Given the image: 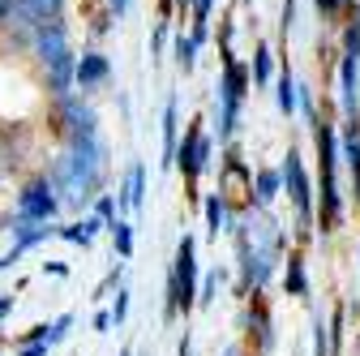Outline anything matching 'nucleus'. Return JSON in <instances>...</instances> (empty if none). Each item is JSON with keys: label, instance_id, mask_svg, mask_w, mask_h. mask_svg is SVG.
<instances>
[{"label": "nucleus", "instance_id": "nucleus-45", "mask_svg": "<svg viewBox=\"0 0 360 356\" xmlns=\"http://www.w3.org/2000/svg\"><path fill=\"white\" fill-rule=\"evenodd\" d=\"M240 5H253V0H240Z\"/></svg>", "mask_w": 360, "mask_h": 356}, {"label": "nucleus", "instance_id": "nucleus-43", "mask_svg": "<svg viewBox=\"0 0 360 356\" xmlns=\"http://www.w3.org/2000/svg\"><path fill=\"white\" fill-rule=\"evenodd\" d=\"M352 22H356V26H360V9H356V18H352Z\"/></svg>", "mask_w": 360, "mask_h": 356}, {"label": "nucleus", "instance_id": "nucleus-15", "mask_svg": "<svg viewBox=\"0 0 360 356\" xmlns=\"http://www.w3.org/2000/svg\"><path fill=\"white\" fill-rule=\"evenodd\" d=\"M56 228L60 224H13V219H9V232H13V249L26 258L30 249H39L43 241H52L56 236Z\"/></svg>", "mask_w": 360, "mask_h": 356}, {"label": "nucleus", "instance_id": "nucleus-36", "mask_svg": "<svg viewBox=\"0 0 360 356\" xmlns=\"http://www.w3.org/2000/svg\"><path fill=\"white\" fill-rule=\"evenodd\" d=\"M124 9H129V0H108V13H112V18H120Z\"/></svg>", "mask_w": 360, "mask_h": 356}, {"label": "nucleus", "instance_id": "nucleus-29", "mask_svg": "<svg viewBox=\"0 0 360 356\" xmlns=\"http://www.w3.org/2000/svg\"><path fill=\"white\" fill-rule=\"evenodd\" d=\"M120 284H124V262H116V271H112V275H108V279L95 288V300H103V296H108L112 288H120Z\"/></svg>", "mask_w": 360, "mask_h": 356}, {"label": "nucleus", "instance_id": "nucleus-26", "mask_svg": "<svg viewBox=\"0 0 360 356\" xmlns=\"http://www.w3.org/2000/svg\"><path fill=\"white\" fill-rule=\"evenodd\" d=\"M73 326H77V318H73V314H60V318H52V322H48V348H60V343L73 335Z\"/></svg>", "mask_w": 360, "mask_h": 356}, {"label": "nucleus", "instance_id": "nucleus-4", "mask_svg": "<svg viewBox=\"0 0 360 356\" xmlns=\"http://www.w3.org/2000/svg\"><path fill=\"white\" fill-rule=\"evenodd\" d=\"M193 309H198V236L185 232L176 241V258L163 279V322H176L180 314L189 318Z\"/></svg>", "mask_w": 360, "mask_h": 356}, {"label": "nucleus", "instance_id": "nucleus-31", "mask_svg": "<svg viewBox=\"0 0 360 356\" xmlns=\"http://www.w3.org/2000/svg\"><path fill=\"white\" fill-rule=\"evenodd\" d=\"M13 305H18V296H13V292H0V322L13 314Z\"/></svg>", "mask_w": 360, "mask_h": 356}, {"label": "nucleus", "instance_id": "nucleus-1", "mask_svg": "<svg viewBox=\"0 0 360 356\" xmlns=\"http://www.w3.org/2000/svg\"><path fill=\"white\" fill-rule=\"evenodd\" d=\"M228 232L236 245V296L266 292V284L275 279V271L283 266V253H288V232L279 228V219L262 215L253 206L232 210Z\"/></svg>", "mask_w": 360, "mask_h": 356}, {"label": "nucleus", "instance_id": "nucleus-30", "mask_svg": "<svg viewBox=\"0 0 360 356\" xmlns=\"http://www.w3.org/2000/svg\"><path fill=\"white\" fill-rule=\"evenodd\" d=\"M18 262H22V253H18V249L9 245L5 253H0V271H13V266H18Z\"/></svg>", "mask_w": 360, "mask_h": 356}, {"label": "nucleus", "instance_id": "nucleus-24", "mask_svg": "<svg viewBox=\"0 0 360 356\" xmlns=\"http://www.w3.org/2000/svg\"><path fill=\"white\" fill-rule=\"evenodd\" d=\"M275 99H279V112H283V116L296 112V77H292L288 65H283V73H279V91H275Z\"/></svg>", "mask_w": 360, "mask_h": 356}, {"label": "nucleus", "instance_id": "nucleus-5", "mask_svg": "<svg viewBox=\"0 0 360 356\" xmlns=\"http://www.w3.org/2000/svg\"><path fill=\"white\" fill-rule=\"evenodd\" d=\"M214 91H219V142L223 146H232L236 138V129H240V108L249 99V69L240 65V56L232 52V26L223 30V73L214 82Z\"/></svg>", "mask_w": 360, "mask_h": 356}, {"label": "nucleus", "instance_id": "nucleus-41", "mask_svg": "<svg viewBox=\"0 0 360 356\" xmlns=\"http://www.w3.org/2000/svg\"><path fill=\"white\" fill-rule=\"evenodd\" d=\"M5 348H9V335H5V331H0V352H5Z\"/></svg>", "mask_w": 360, "mask_h": 356}, {"label": "nucleus", "instance_id": "nucleus-20", "mask_svg": "<svg viewBox=\"0 0 360 356\" xmlns=\"http://www.w3.org/2000/svg\"><path fill=\"white\" fill-rule=\"evenodd\" d=\"M270 73H275V61H270V43H257V52H253V69H249V82H253V86H270Z\"/></svg>", "mask_w": 360, "mask_h": 356}, {"label": "nucleus", "instance_id": "nucleus-34", "mask_svg": "<svg viewBox=\"0 0 360 356\" xmlns=\"http://www.w3.org/2000/svg\"><path fill=\"white\" fill-rule=\"evenodd\" d=\"M43 275H60V279H65L69 266H65V262H43Z\"/></svg>", "mask_w": 360, "mask_h": 356}, {"label": "nucleus", "instance_id": "nucleus-8", "mask_svg": "<svg viewBox=\"0 0 360 356\" xmlns=\"http://www.w3.org/2000/svg\"><path fill=\"white\" fill-rule=\"evenodd\" d=\"M210 155H214V142L206 138V120L193 116L185 125V138L176 142V159H172V167H180V176H185V198L189 202H198V181H202V172H210V163H214Z\"/></svg>", "mask_w": 360, "mask_h": 356}, {"label": "nucleus", "instance_id": "nucleus-16", "mask_svg": "<svg viewBox=\"0 0 360 356\" xmlns=\"http://www.w3.org/2000/svg\"><path fill=\"white\" fill-rule=\"evenodd\" d=\"M283 292L296 296V300H309V271H304V253L292 249L283 258Z\"/></svg>", "mask_w": 360, "mask_h": 356}, {"label": "nucleus", "instance_id": "nucleus-12", "mask_svg": "<svg viewBox=\"0 0 360 356\" xmlns=\"http://www.w3.org/2000/svg\"><path fill=\"white\" fill-rule=\"evenodd\" d=\"M279 172L275 167H257L253 172V185H249V206L253 210H262V215H270V206L279 202Z\"/></svg>", "mask_w": 360, "mask_h": 356}, {"label": "nucleus", "instance_id": "nucleus-44", "mask_svg": "<svg viewBox=\"0 0 360 356\" xmlns=\"http://www.w3.org/2000/svg\"><path fill=\"white\" fill-rule=\"evenodd\" d=\"M356 202H360V185H356Z\"/></svg>", "mask_w": 360, "mask_h": 356}, {"label": "nucleus", "instance_id": "nucleus-9", "mask_svg": "<svg viewBox=\"0 0 360 356\" xmlns=\"http://www.w3.org/2000/svg\"><path fill=\"white\" fill-rule=\"evenodd\" d=\"M240 343L249 348V356H270V352H275V343H279L275 314H270L266 292H249L245 296V339Z\"/></svg>", "mask_w": 360, "mask_h": 356}, {"label": "nucleus", "instance_id": "nucleus-35", "mask_svg": "<svg viewBox=\"0 0 360 356\" xmlns=\"http://www.w3.org/2000/svg\"><path fill=\"white\" fill-rule=\"evenodd\" d=\"M339 9H343V0H318V13H326V18L339 13Z\"/></svg>", "mask_w": 360, "mask_h": 356}, {"label": "nucleus", "instance_id": "nucleus-7", "mask_svg": "<svg viewBox=\"0 0 360 356\" xmlns=\"http://www.w3.org/2000/svg\"><path fill=\"white\" fill-rule=\"evenodd\" d=\"M275 172H279V189L292 198V210H296V249H300L313 241V181H309L304 159L296 146L283 155V163Z\"/></svg>", "mask_w": 360, "mask_h": 356}, {"label": "nucleus", "instance_id": "nucleus-11", "mask_svg": "<svg viewBox=\"0 0 360 356\" xmlns=\"http://www.w3.org/2000/svg\"><path fill=\"white\" fill-rule=\"evenodd\" d=\"M116 206L129 210V215H138V210L146 206V163H129L124 185L116 189Z\"/></svg>", "mask_w": 360, "mask_h": 356}, {"label": "nucleus", "instance_id": "nucleus-2", "mask_svg": "<svg viewBox=\"0 0 360 356\" xmlns=\"http://www.w3.org/2000/svg\"><path fill=\"white\" fill-rule=\"evenodd\" d=\"M108 142L103 138H90V142H69L52 163H48V185L56 193L60 206H86V202H95L108 185Z\"/></svg>", "mask_w": 360, "mask_h": 356}, {"label": "nucleus", "instance_id": "nucleus-18", "mask_svg": "<svg viewBox=\"0 0 360 356\" xmlns=\"http://www.w3.org/2000/svg\"><path fill=\"white\" fill-rule=\"evenodd\" d=\"M99 232H103V224H99L95 215H86V219H77V224L56 228V236H60V241H69V245H77V249H90Z\"/></svg>", "mask_w": 360, "mask_h": 356}, {"label": "nucleus", "instance_id": "nucleus-17", "mask_svg": "<svg viewBox=\"0 0 360 356\" xmlns=\"http://www.w3.org/2000/svg\"><path fill=\"white\" fill-rule=\"evenodd\" d=\"M176 142H180V103H176V95H167V103H163V159H159L163 172L176 159Z\"/></svg>", "mask_w": 360, "mask_h": 356}, {"label": "nucleus", "instance_id": "nucleus-27", "mask_svg": "<svg viewBox=\"0 0 360 356\" xmlns=\"http://www.w3.org/2000/svg\"><path fill=\"white\" fill-rule=\"evenodd\" d=\"M313 356H330V331H326L322 309H313Z\"/></svg>", "mask_w": 360, "mask_h": 356}, {"label": "nucleus", "instance_id": "nucleus-6", "mask_svg": "<svg viewBox=\"0 0 360 356\" xmlns=\"http://www.w3.org/2000/svg\"><path fill=\"white\" fill-rule=\"evenodd\" d=\"M30 52L34 61L43 65V73H48V91L56 99L69 95V86H73V48H69V30L65 22H43L30 30Z\"/></svg>", "mask_w": 360, "mask_h": 356}, {"label": "nucleus", "instance_id": "nucleus-38", "mask_svg": "<svg viewBox=\"0 0 360 356\" xmlns=\"http://www.w3.org/2000/svg\"><path fill=\"white\" fill-rule=\"evenodd\" d=\"M176 356H193V339L185 335V339H180V348H176Z\"/></svg>", "mask_w": 360, "mask_h": 356}, {"label": "nucleus", "instance_id": "nucleus-25", "mask_svg": "<svg viewBox=\"0 0 360 356\" xmlns=\"http://www.w3.org/2000/svg\"><path fill=\"white\" fill-rule=\"evenodd\" d=\"M90 206H95V219H99V224H103V232L116 224V219H120V206H116V193H99L95 202H90Z\"/></svg>", "mask_w": 360, "mask_h": 356}, {"label": "nucleus", "instance_id": "nucleus-40", "mask_svg": "<svg viewBox=\"0 0 360 356\" xmlns=\"http://www.w3.org/2000/svg\"><path fill=\"white\" fill-rule=\"evenodd\" d=\"M159 9H163V18H167V13H172V0H159Z\"/></svg>", "mask_w": 360, "mask_h": 356}, {"label": "nucleus", "instance_id": "nucleus-13", "mask_svg": "<svg viewBox=\"0 0 360 356\" xmlns=\"http://www.w3.org/2000/svg\"><path fill=\"white\" fill-rule=\"evenodd\" d=\"M112 77V65L103 52H82V61H73V82L82 86V91H90V86H103Z\"/></svg>", "mask_w": 360, "mask_h": 356}, {"label": "nucleus", "instance_id": "nucleus-14", "mask_svg": "<svg viewBox=\"0 0 360 356\" xmlns=\"http://www.w3.org/2000/svg\"><path fill=\"white\" fill-rule=\"evenodd\" d=\"M339 138V163H347L352 185H360V120H343V129H335Z\"/></svg>", "mask_w": 360, "mask_h": 356}, {"label": "nucleus", "instance_id": "nucleus-28", "mask_svg": "<svg viewBox=\"0 0 360 356\" xmlns=\"http://www.w3.org/2000/svg\"><path fill=\"white\" fill-rule=\"evenodd\" d=\"M129 296H133V292H129V288L120 284V288H116V305L108 309V318H112V326H124V318H129Z\"/></svg>", "mask_w": 360, "mask_h": 356}, {"label": "nucleus", "instance_id": "nucleus-37", "mask_svg": "<svg viewBox=\"0 0 360 356\" xmlns=\"http://www.w3.org/2000/svg\"><path fill=\"white\" fill-rule=\"evenodd\" d=\"M223 356H249V348L245 343H228V348H223Z\"/></svg>", "mask_w": 360, "mask_h": 356}, {"label": "nucleus", "instance_id": "nucleus-22", "mask_svg": "<svg viewBox=\"0 0 360 356\" xmlns=\"http://www.w3.org/2000/svg\"><path fill=\"white\" fill-rule=\"evenodd\" d=\"M108 232H112L116 258H120V262H129V258H133V224H129V219H116V224H112Z\"/></svg>", "mask_w": 360, "mask_h": 356}, {"label": "nucleus", "instance_id": "nucleus-10", "mask_svg": "<svg viewBox=\"0 0 360 356\" xmlns=\"http://www.w3.org/2000/svg\"><path fill=\"white\" fill-rule=\"evenodd\" d=\"M60 215V202L48 185V176H30V181L18 189V202H13V224H56Z\"/></svg>", "mask_w": 360, "mask_h": 356}, {"label": "nucleus", "instance_id": "nucleus-39", "mask_svg": "<svg viewBox=\"0 0 360 356\" xmlns=\"http://www.w3.org/2000/svg\"><path fill=\"white\" fill-rule=\"evenodd\" d=\"M172 9H176V13H185V9H189V0H172Z\"/></svg>", "mask_w": 360, "mask_h": 356}, {"label": "nucleus", "instance_id": "nucleus-23", "mask_svg": "<svg viewBox=\"0 0 360 356\" xmlns=\"http://www.w3.org/2000/svg\"><path fill=\"white\" fill-rule=\"evenodd\" d=\"M219 288H223V271L214 266V271H206V275L198 279V309H210L214 296H219Z\"/></svg>", "mask_w": 360, "mask_h": 356}, {"label": "nucleus", "instance_id": "nucleus-21", "mask_svg": "<svg viewBox=\"0 0 360 356\" xmlns=\"http://www.w3.org/2000/svg\"><path fill=\"white\" fill-rule=\"evenodd\" d=\"M172 52H176V65H180V73H193V69H198V48H193V39H189L185 30L176 34Z\"/></svg>", "mask_w": 360, "mask_h": 356}, {"label": "nucleus", "instance_id": "nucleus-33", "mask_svg": "<svg viewBox=\"0 0 360 356\" xmlns=\"http://www.w3.org/2000/svg\"><path fill=\"white\" fill-rule=\"evenodd\" d=\"M13 356H48V348H43V343H22Z\"/></svg>", "mask_w": 360, "mask_h": 356}, {"label": "nucleus", "instance_id": "nucleus-42", "mask_svg": "<svg viewBox=\"0 0 360 356\" xmlns=\"http://www.w3.org/2000/svg\"><path fill=\"white\" fill-rule=\"evenodd\" d=\"M5 224H9V219H5V215H0V232H5Z\"/></svg>", "mask_w": 360, "mask_h": 356}, {"label": "nucleus", "instance_id": "nucleus-3", "mask_svg": "<svg viewBox=\"0 0 360 356\" xmlns=\"http://www.w3.org/2000/svg\"><path fill=\"white\" fill-rule=\"evenodd\" d=\"M313 146H318V193H313V232L335 236L343 224V193H339V138L335 125L313 116Z\"/></svg>", "mask_w": 360, "mask_h": 356}, {"label": "nucleus", "instance_id": "nucleus-19", "mask_svg": "<svg viewBox=\"0 0 360 356\" xmlns=\"http://www.w3.org/2000/svg\"><path fill=\"white\" fill-rule=\"evenodd\" d=\"M202 215H206V236H210V241H219V232H228L232 206L223 202L219 193H206V202H202Z\"/></svg>", "mask_w": 360, "mask_h": 356}, {"label": "nucleus", "instance_id": "nucleus-32", "mask_svg": "<svg viewBox=\"0 0 360 356\" xmlns=\"http://www.w3.org/2000/svg\"><path fill=\"white\" fill-rule=\"evenodd\" d=\"M112 331V318H108V309H99L95 314V335H108Z\"/></svg>", "mask_w": 360, "mask_h": 356}]
</instances>
